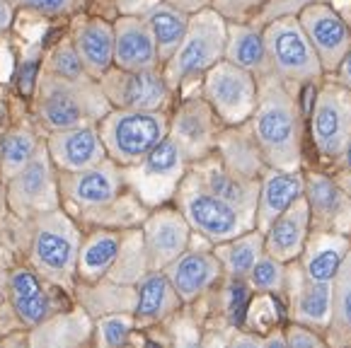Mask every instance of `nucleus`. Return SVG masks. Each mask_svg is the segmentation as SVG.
Returning a JSON list of instances; mask_svg holds the SVG:
<instances>
[{"mask_svg": "<svg viewBox=\"0 0 351 348\" xmlns=\"http://www.w3.org/2000/svg\"><path fill=\"white\" fill-rule=\"evenodd\" d=\"M257 75L230 61H218L202 77V95L223 126L247 123L257 107Z\"/></svg>", "mask_w": 351, "mask_h": 348, "instance_id": "9", "label": "nucleus"}, {"mask_svg": "<svg viewBox=\"0 0 351 348\" xmlns=\"http://www.w3.org/2000/svg\"><path fill=\"white\" fill-rule=\"evenodd\" d=\"M114 66L121 71L162 66L153 34L141 15H119L114 20Z\"/></svg>", "mask_w": 351, "mask_h": 348, "instance_id": "22", "label": "nucleus"}, {"mask_svg": "<svg viewBox=\"0 0 351 348\" xmlns=\"http://www.w3.org/2000/svg\"><path fill=\"white\" fill-rule=\"evenodd\" d=\"M136 329V317L131 312H109L97 322L99 348H126Z\"/></svg>", "mask_w": 351, "mask_h": 348, "instance_id": "39", "label": "nucleus"}, {"mask_svg": "<svg viewBox=\"0 0 351 348\" xmlns=\"http://www.w3.org/2000/svg\"><path fill=\"white\" fill-rule=\"evenodd\" d=\"M221 119L204 99V95L186 97L180 107L170 114V138L182 148L189 164L199 162L216 150V140L221 134Z\"/></svg>", "mask_w": 351, "mask_h": 348, "instance_id": "14", "label": "nucleus"}, {"mask_svg": "<svg viewBox=\"0 0 351 348\" xmlns=\"http://www.w3.org/2000/svg\"><path fill=\"white\" fill-rule=\"evenodd\" d=\"M305 201L310 208V230L351 237V199L335 177L305 172Z\"/></svg>", "mask_w": 351, "mask_h": 348, "instance_id": "17", "label": "nucleus"}, {"mask_svg": "<svg viewBox=\"0 0 351 348\" xmlns=\"http://www.w3.org/2000/svg\"><path fill=\"white\" fill-rule=\"evenodd\" d=\"M58 172L49 158L47 143H42L34 158L8 179V203L20 218H36L58 208Z\"/></svg>", "mask_w": 351, "mask_h": 348, "instance_id": "12", "label": "nucleus"}, {"mask_svg": "<svg viewBox=\"0 0 351 348\" xmlns=\"http://www.w3.org/2000/svg\"><path fill=\"white\" fill-rule=\"evenodd\" d=\"M104 97L112 109H138V112H167L172 102V87L160 68L121 71L112 66L99 77Z\"/></svg>", "mask_w": 351, "mask_h": 348, "instance_id": "11", "label": "nucleus"}, {"mask_svg": "<svg viewBox=\"0 0 351 348\" xmlns=\"http://www.w3.org/2000/svg\"><path fill=\"white\" fill-rule=\"evenodd\" d=\"M44 143H47L49 158L58 172H80V169L95 167L109 158L97 123L51 131Z\"/></svg>", "mask_w": 351, "mask_h": 348, "instance_id": "19", "label": "nucleus"}, {"mask_svg": "<svg viewBox=\"0 0 351 348\" xmlns=\"http://www.w3.org/2000/svg\"><path fill=\"white\" fill-rule=\"evenodd\" d=\"M216 155L230 172L247 177V179H259L267 169L250 121L240 123V126H223L216 140Z\"/></svg>", "mask_w": 351, "mask_h": 348, "instance_id": "27", "label": "nucleus"}, {"mask_svg": "<svg viewBox=\"0 0 351 348\" xmlns=\"http://www.w3.org/2000/svg\"><path fill=\"white\" fill-rule=\"evenodd\" d=\"M141 17L145 20L150 34H153L155 47H158V56H160V63H167L172 53L177 51V47L182 44V39H184L191 15L182 10V8L167 3V0H162V3H158L155 8H150V10Z\"/></svg>", "mask_w": 351, "mask_h": 348, "instance_id": "32", "label": "nucleus"}, {"mask_svg": "<svg viewBox=\"0 0 351 348\" xmlns=\"http://www.w3.org/2000/svg\"><path fill=\"white\" fill-rule=\"evenodd\" d=\"M267 3H269V0H267Z\"/></svg>", "mask_w": 351, "mask_h": 348, "instance_id": "52", "label": "nucleus"}, {"mask_svg": "<svg viewBox=\"0 0 351 348\" xmlns=\"http://www.w3.org/2000/svg\"><path fill=\"white\" fill-rule=\"evenodd\" d=\"M124 189V167L109 158L95 167L80 169V172H58L61 199H66L83 213H99V210L109 208Z\"/></svg>", "mask_w": 351, "mask_h": 348, "instance_id": "13", "label": "nucleus"}, {"mask_svg": "<svg viewBox=\"0 0 351 348\" xmlns=\"http://www.w3.org/2000/svg\"><path fill=\"white\" fill-rule=\"evenodd\" d=\"M175 201L177 208L189 223L191 232L202 235L211 245H221V242L232 240L243 232L254 230V218H250L228 201L211 194L191 169L184 174V179L175 194Z\"/></svg>", "mask_w": 351, "mask_h": 348, "instance_id": "6", "label": "nucleus"}, {"mask_svg": "<svg viewBox=\"0 0 351 348\" xmlns=\"http://www.w3.org/2000/svg\"><path fill=\"white\" fill-rule=\"evenodd\" d=\"M298 22L303 27L305 36L315 49L317 58H320L322 68L327 73H337V68L341 66L344 56L351 49V29L341 15L327 0H315L305 5L298 12Z\"/></svg>", "mask_w": 351, "mask_h": 348, "instance_id": "15", "label": "nucleus"}, {"mask_svg": "<svg viewBox=\"0 0 351 348\" xmlns=\"http://www.w3.org/2000/svg\"><path fill=\"white\" fill-rule=\"evenodd\" d=\"M112 104L104 97L99 80L95 77H61L42 71L34 87V112L36 119L51 131L97 123Z\"/></svg>", "mask_w": 351, "mask_h": 348, "instance_id": "2", "label": "nucleus"}, {"mask_svg": "<svg viewBox=\"0 0 351 348\" xmlns=\"http://www.w3.org/2000/svg\"><path fill=\"white\" fill-rule=\"evenodd\" d=\"M83 235L61 208L47 210L34 218L29 259L34 271L56 286H68L77 273V256Z\"/></svg>", "mask_w": 351, "mask_h": 348, "instance_id": "4", "label": "nucleus"}, {"mask_svg": "<svg viewBox=\"0 0 351 348\" xmlns=\"http://www.w3.org/2000/svg\"><path fill=\"white\" fill-rule=\"evenodd\" d=\"M17 8H25V10L32 12H42V15L49 17H61L68 15V12L75 10L77 0H12Z\"/></svg>", "mask_w": 351, "mask_h": 348, "instance_id": "42", "label": "nucleus"}, {"mask_svg": "<svg viewBox=\"0 0 351 348\" xmlns=\"http://www.w3.org/2000/svg\"><path fill=\"white\" fill-rule=\"evenodd\" d=\"M269 68L291 87L317 85L325 77L320 58L305 36L298 17H276L262 27Z\"/></svg>", "mask_w": 351, "mask_h": 348, "instance_id": "7", "label": "nucleus"}, {"mask_svg": "<svg viewBox=\"0 0 351 348\" xmlns=\"http://www.w3.org/2000/svg\"><path fill=\"white\" fill-rule=\"evenodd\" d=\"M191 235L194 232L180 208L158 206L153 213L145 215L141 237H143L150 271H165L177 256L189 249Z\"/></svg>", "mask_w": 351, "mask_h": 348, "instance_id": "16", "label": "nucleus"}, {"mask_svg": "<svg viewBox=\"0 0 351 348\" xmlns=\"http://www.w3.org/2000/svg\"><path fill=\"white\" fill-rule=\"evenodd\" d=\"M189 169L197 174L199 182H202L211 194H216L218 199L228 201L230 206L243 210L245 215L254 218L257 199H259V179H247V177H240V174L230 172V169L221 162L216 150H213L211 155H206L204 160H199V162L189 164Z\"/></svg>", "mask_w": 351, "mask_h": 348, "instance_id": "20", "label": "nucleus"}, {"mask_svg": "<svg viewBox=\"0 0 351 348\" xmlns=\"http://www.w3.org/2000/svg\"><path fill=\"white\" fill-rule=\"evenodd\" d=\"M257 107L250 116V128L267 167L300 169L303 164L305 116L293 87L267 73L257 77Z\"/></svg>", "mask_w": 351, "mask_h": 348, "instance_id": "1", "label": "nucleus"}, {"mask_svg": "<svg viewBox=\"0 0 351 348\" xmlns=\"http://www.w3.org/2000/svg\"><path fill=\"white\" fill-rule=\"evenodd\" d=\"M90 324L85 319V314H63L56 319H47V322L39 324L34 334V348H66V341H61L63 336L73 343V346H80V343L88 338Z\"/></svg>", "mask_w": 351, "mask_h": 348, "instance_id": "36", "label": "nucleus"}, {"mask_svg": "<svg viewBox=\"0 0 351 348\" xmlns=\"http://www.w3.org/2000/svg\"><path fill=\"white\" fill-rule=\"evenodd\" d=\"M284 336L289 348H330L327 341L315 332V329L303 327V324L291 322L289 327L284 329Z\"/></svg>", "mask_w": 351, "mask_h": 348, "instance_id": "41", "label": "nucleus"}, {"mask_svg": "<svg viewBox=\"0 0 351 348\" xmlns=\"http://www.w3.org/2000/svg\"><path fill=\"white\" fill-rule=\"evenodd\" d=\"M349 251H351L349 235L310 230L308 242L303 247V254L298 256V264L303 269L305 278L317 283H332L337 278V273H339Z\"/></svg>", "mask_w": 351, "mask_h": 348, "instance_id": "26", "label": "nucleus"}, {"mask_svg": "<svg viewBox=\"0 0 351 348\" xmlns=\"http://www.w3.org/2000/svg\"><path fill=\"white\" fill-rule=\"evenodd\" d=\"M8 295L15 314L27 327H39L51 317V297L36 271L15 269L8 278Z\"/></svg>", "mask_w": 351, "mask_h": 348, "instance_id": "28", "label": "nucleus"}, {"mask_svg": "<svg viewBox=\"0 0 351 348\" xmlns=\"http://www.w3.org/2000/svg\"><path fill=\"white\" fill-rule=\"evenodd\" d=\"M121 245H124V232L114 227L95 230L88 240H83L80 256H77V276L88 283H97L107 278L112 266L119 259Z\"/></svg>", "mask_w": 351, "mask_h": 348, "instance_id": "30", "label": "nucleus"}, {"mask_svg": "<svg viewBox=\"0 0 351 348\" xmlns=\"http://www.w3.org/2000/svg\"><path fill=\"white\" fill-rule=\"evenodd\" d=\"M305 196L303 169H276L267 167L259 177V199L254 210V227L267 230L284 210H289L298 199Z\"/></svg>", "mask_w": 351, "mask_h": 348, "instance_id": "21", "label": "nucleus"}, {"mask_svg": "<svg viewBox=\"0 0 351 348\" xmlns=\"http://www.w3.org/2000/svg\"><path fill=\"white\" fill-rule=\"evenodd\" d=\"M308 128L320 158H339L351 143V87L339 80L320 82L308 114Z\"/></svg>", "mask_w": 351, "mask_h": 348, "instance_id": "10", "label": "nucleus"}, {"mask_svg": "<svg viewBox=\"0 0 351 348\" xmlns=\"http://www.w3.org/2000/svg\"><path fill=\"white\" fill-rule=\"evenodd\" d=\"M226 348H264V336L252 332H235Z\"/></svg>", "mask_w": 351, "mask_h": 348, "instance_id": "44", "label": "nucleus"}, {"mask_svg": "<svg viewBox=\"0 0 351 348\" xmlns=\"http://www.w3.org/2000/svg\"><path fill=\"white\" fill-rule=\"evenodd\" d=\"M247 283L257 293L267 295H286V283H289V264L274 259L264 251L259 261L252 266L247 276Z\"/></svg>", "mask_w": 351, "mask_h": 348, "instance_id": "38", "label": "nucleus"}, {"mask_svg": "<svg viewBox=\"0 0 351 348\" xmlns=\"http://www.w3.org/2000/svg\"><path fill=\"white\" fill-rule=\"evenodd\" d=\"M165 273L180 300L194 302L223 276V266L213 249H186L165 269Z\"/></svg>", "mask_w": 351, "mask_h": 348, "instance_id": "23", "label": "nucleus"}, {"mask_svg": "<svg viewBox=\"0 0 351 348\" xmlns=\"http://www.w3.org/2000/svg\"><path fill=\"white\" fill-rule=\"evenodd\" d=\"M337 80L341 82V85H346V87H351V49H349V53L344 56V61H341V66L337 68Z\"/></svg>", "mask_w": 351, "mask_h": 348, "instance_id": "48", "label": "nucleus"}, {"mask_svg": "<svg viewBox=\"0 0 351 348\" xmlns=\"http://www.w3.org/2000/svg\"><path fill=\"white\" fill-rule=\"evenodd\" d=\"M97 128L109 160L121 167H131L170 134V114L109 109L97 121Z\"/></svg>", "mask_w": 351, "mask_h": 348, "instance_id": "5", "label": "nucleus"}, {"mask_svg": "<svg viewBox=\"0 0 351 348\" xmlns=\"http://www.w3.org/2000/svg\"><path fill=\"white\" fill-rule=\"evenodd\" d=\"M182 300L165 271H148L136 283V324H155L180 310Z\"/></svg>", "mask_w": 351, "mask_h": 348, "instance_id": "29", "label": "nucleus"}, {"mask_svg": "<svg viewBox=\"0 0 351 348\" xmlns=\"http://www.w3.org/2000/svg\"><path fill=\"white\" fill-rule=\"evenodd\" d=\"M186 172L189 160L170 136H165L141 162L124 167L126 186L141 203L150 208L165 206V201L175 199Z\"/></svg>", "mask_w": 351, "mask_h": 348, "instance_id": "8", "label": "nucleus"}, {"mask_svg": "<svg viewBox=\"0 0 351 348\" xmlns=\"http://www.w3.org/2000/svg\"><path fill=\"white\" fill-rule=\"evenodd\" d=\"M143 348H158V346H155V343H145Z\"/></svg>", "mask_w": 351, "mask_h": 348, "instance_id": "51", "label": "nucleus"}, {"mask_svg": "<svg viewBox=\"0 0 351 348\" xmlns=\"http://www.w3.org/2000/svg\"><path fill=\"white\" fill-rule=\"evenodd\" d=\"M335 179H337V184H339L341 189L349 194V199H351V169H337Z\"/></svg>", "mask_w": 351, "mask_h": 348, "instance_id": "49", "label": "nucleus"}, {"mask_svg": "<svg viewBox=\"0 0 351 348\" xmlns=\"http://www.w3.org/2000/svg\"><path fill=\"white\" fill-rule=\"evenodd\" d=\"M44 71L53 73V75H61V77H73V80H75V77H90L71 39L58 41L56 47L51 49L47 63H44Z\"/></svg>", "mask_w": 351, "mask_h": 348, "instance_id": "40", "label": "nucleus"}, {"mask_svg": "<svg viewBox=\"0 0 351 348\" xmlns=\"http://www.w3.org/2000/svg\"><path fill=\"white\" fill-rule=\"evenodd\" d=\"M148 271H150L148 254H145L141 230L126 232L119 259H117V264L112 266V271L107 273V278L114 283H119V286H131V283H138Z\"/></svg>", "mask_w": 351, "mask_h": 348, "instance_id": "37", "label": "nucleus"}, {"mask_svg": "<svg viewBox=\"0 0 351 348\" xmlns=\"http://www.w3.org/2000/svg\"><path fill=\"white\" fill-rule=\"evenodd\" d=\"M44 140L36 138L34 131H29L27 126H17V128H10L3 140H0V172L5 179L15 177L27 162L36 155L39 145Z\"/></svg>", "mask_w": 351, "mask_h": 348, "instance_id": "35", "label": "nucleus"}, {"mask_svg": "<svg viewBox=\"0 0 351 348\" xmlns=\"http://www.w3.org/2000/svg\"><path fill=\"white\" fill-rule=\"evenodd\" d=\"M167 3H172V5L182 8L184 12H189V15H194V12L204 10V8H208V0H167Z\"/></svg>", "mask_w": 351, "mask_h": 348, "instance_id": "47", "label": "nucleus"}, {"mask_svg": "<svg viewBox=\"0 0 351 348\" xmlns=\"http://www.w3.org/2000/svg\"><path fill=\"white\" fill-rule=\"evenodd\" d=\"M119 15H145L150 8H155L162 0H112Z\"/></svg>", "mask_w": 351, "mask_h": 348, "instance_id": "43", "label": "nucleus"}, {"mask_svg": "<svg viewBox=\"0 0 351 348\" xmlns=\"http://www.w3.org/2000/svg\"><path fill=\"white\" fill-rule=\"evenodd\" d=\"M264 348H289L284 329H271V332L264 334Z\"/></svg>", "mask_w": 351, "mask_h": 348, "instance_id": "46", "label": "nucleus"}, {"mask_svg": "<svg viewBox=\"0 0 351 348\" xmlns=\"http://www.w3.org/2000/svg\"><path fill=\"white\" fill-rule=\"evenodd\" d=\"M226 61L254 73L257 77L271 73L264 47L262 27L228 22V41H226Z\"/></svg>", "mask_w": 351, "mask_h": 348, "instance_id": "31", "label": "nucleus"}, {"mask_svg": "<svg viewBox=\"0 0 351 348\" xmlns=\"http://www.w3.org/2000/svg\"><path fill=\"white\" fill-rule=\"evenodd\" d=\"M226 41H228V22L213 8L194 12L189 17V27L177 47V51L170 56V61L162 63V75L172 92L180 90L186 82L204 77L208 68H213L218 61L226 58Z\"/></svg>", "mask_w": 351, "mask_h": 348, "instance_id": "3", "label": "nucleus"}, {"mask_svg": "<svg viewBox=\"0 0 351 348\" xmlns=\"http://www.w3.org/2000/svg\"><path fill=\"white\" fill-rule=\"evenodd\" d=\"M286 295H289V312L295 324L327 332L332 324V283H317L305 278L298 259L289 264V283H286Z\"/></svg>", "mask_w": 351, "mask_h": 348, "instance_id": "18", "label": "nucleus"}, {"mask_svg": "<svg viewBox=\"0 0 351 348\" xmlns=\"http://www.w3.org/2000/svg\"><path fill=\"white\" fill-rule=\"evenodd\" d=\"M332 324L327 338L335 348H351V251L346 254L339 273L332 281Z\"/></svg>", "mask_w": 351, "mask_h": 348, "instance_id": "34", "label": "nucleus"}, {"mask_svg": "<svg viewBox=\"0 0 351 348\" xmlns=\"http://www.w3.org/2000/svg\"><path fill=\"white\" fill-rule=\"evenodd\" d=\"M71 41L90 77L99 80L114 66V22L80 17L73 25Z\"/></svg>", "mask_w": 351, "mask_h": 348, "instance_id": "24", "label": "nucleus"}, {"mask_svg": "<svg viewBox=\"0 0 351 348\" xmlns=\"http://www.w3.org/2000/svg\"><path fill=\"white\" fill-rule=\"evenodd\" d=\"M12 15H15V3L12 0H0V34L10 29Z\"/></svg>", "mask_w": 351, "mask_h": 348, "instance_id": "45", "label": "nucleus"}, {"mask_svg": "<svg viewBox=\"0 0 351 348\" xmlns=\"http://www.w3.org/2000/svg\"><path fill=\"white\" fill-rule=\"evenodd\" d=\"M310 235V208L308 201L298 199L289 210L276 218L264 230V251L274 259L291 264L303 254V247Z\"/></svg>", "mask_w": 351, "mask_h": 348, "instance_id": "25", "label": "nucleus"}, {"mask_svg": "<svg viewBox=\"0 0 351 348\" xmlns=\"http://www.w3.org/2000/svg\"><path fill=\"white\" fill-rule=\"evenodd\" d=\"M218 261H221L223 273L228 278H238V281H247L252 266L259 261V256L264 254V232L247 230L243 235L232 237L228 242L213 247Z\"/></svg>", "mask_w": 351, "mask_h": 348, "instance_id": "33", "label": "nucleus"}, {"mask_svg": "<svg viewBox=\"0 0 351 348\" xmlns=\"http://www.w3.org/2000/svg\"><path fill=\"white\" fill-rule=\"evenodd\" d=\"M335 162H337V169H351V143L346 145L344 153H341Z\"/></svg>", "mask_w": 351, "mask_h": 348, "instance_id": "50", "label": "nucleus"}]
</instances>
